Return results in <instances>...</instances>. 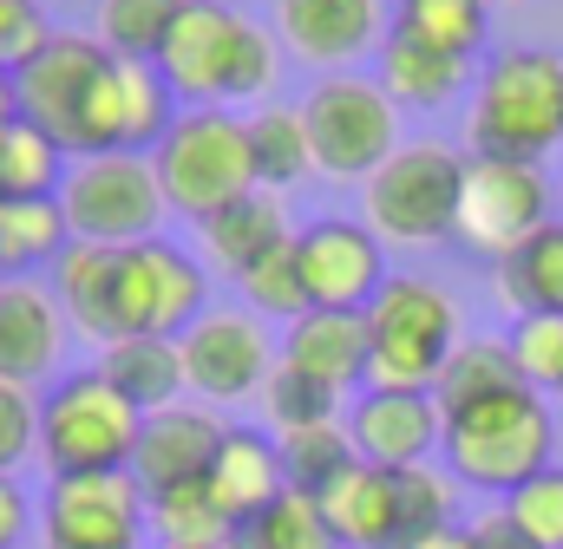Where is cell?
I'll return each instance as SVG.
<instances>
[{
    "label": "cell",
    "mask_w": 563,
    "mask_h": 549,
    "mask_svg": "<svg viewBox=\"0 0 563 549\" xmlns=\"http://www.w3.org/2000/svg\"><path fill=\"white\" fill-rule=\"evenodd\" d=\"M236 288H243V301H250V314L263 321V314H276V321H295V314H308V288H301V262H295V236L269 249L256 269L236 274Z\"/></svg>",
    "instance_id": "39"
},
{
    "label": "cell",
    "mask_w": 563,
    "mask_h": 549,
    "mask_svg": "<svg viewBox=\"0 0 563 549\" xmlns=\"http://www.w3.org/2000/svg\"><path fill=\"white\" fill-rule=\"evenodd\" d=\"M459 177H465V157L439 137H413L400 144L367 183V229L380 243H400V249H426V243H445L452 236V216H459Z\"/></svg>",
    "instance_id": "9"
},
{
    "label": "cell",
    "mask_w": 563,
    "mask_h": 549,
    "mask_svg": "<svg viewBox=\"0 0 563 549\" xmlns=\"http://www.w3.org/2000/svg\"><path fill=\"white\" fill-rule=\"evenodd\" d=\"M256 400H263V412H269V425H276V432L328 425V418H334V406H341L328 386H314V380H301V373H288V367H276V373H269V386H263Z\"/></svg>",
    "instance_id": "41"
},
{
    "label": "cell",
    "mask_w": 563,
    "mask_h": 549,
    "mask_svg": "<svg viewBox=\"0 0 563 549\" xmlns=\"http://www.w3.org/2000/svg\"><path fill=\"white\" fill-rule=\"evenodd\" d=\"M230 549H341V544H334V530H328V517L308 491H282L276 504H263L256 517L236 524Z\"/></svg>",
    "instance_id": "35"
},
{
    "label": "cell",
    "mask_w": 563,
    "mask_h": 549,
    "mask_svg": "<svg viewBox=\"0 0 563 549\" xmlns=\"http://www.w3.org/2000/svg\"><path fill=\"white\" fill-rule=\"evenodd\" d=\"M13 112L53 137L66 157L157 150L170 132V86L144 59H112L99 33H46L20 66H7Z\"/></svg>",
    "instance_id": "1"
},
{
    "label": "cell",
    "mask_w": 563,
    "mask_h": 549,
    "mask_svg": "<svg viewBox=\"0 0 563 549\" xmlns=\"http://www.w3.org/2000/svg\"><path fill=\"white\" fill-rule=\"evenodd\" d=\"M282 367L341 393H367V314L354 307H308L282 334Z\"/></svg>",
    "instance_id": "17"
},
{
    "label": "cell",
    "mask_w": 563,
    "mask_h": 549,
    "mask_svg": "<svg viewBox=\"0 0 563 549\" xmlns=\"http://www.w3.org/2000/svg\"><path fill=\"white\" fill-rule=\"evenodd\" d=\"M139 432H144V412L99 367H86V373H66L40 400V445H33V458L46 464V478L132 471Z\"/></svg>",
    "instance_id": "7"
},
{
    "label": "cell",
    "mask_w": 563,
    "mask_h": 549,
    "mask_svg": "<svg viewBox=\"0 0 563 549\" xmlns=\"http://www.w3.org/2000/svg\"><path fill=\"white\" fill-rule=\"evenodd\" d=\"M314 504H321L341 549H400V484H394V471L354 458Z\"/></svg>",
    "instance_id": "21"
},
{
    "label": "cell",
    "mask_w": 563,
    "mask_h": 549,
    "mask_svg": "<svg viewBox=\"0 0 563 549\" xmlns=\"http://www.w3.org/2000/svg\"><path fill=\"white\" fill-rule=\"evenodd\" d=\"M0 119H13V86H7V66H0Z\"/></svg>",
    "instance_id": "47"
},
{
    "label": "cell",
    "mask_w": 563,
    "mask_h": 549,
    "mask_svg": "<svg viewBox=\"0 0 563 549\" xmlns=\"http://www.w3.org/2000/svg\"><path fill=\"white\" fill-rule=\"evenodd\" d=\"M400 484V549L426 544L432 530H452L459 517V491H452V471H432V464H413V471H394Z\"/></svg>",
    "instance_id": "37"
},
{
    "label": "cell",
    "mask_w": 563,
    "mask_h": 549,
    "mask_svg": "<svg viewBox=\"0 0 563 549\" xmlns=\"http://www.w3.org/2000/svg\"><path fill=\"white\" fill-rule=\"evenodd\" d=\"M99 373L151 418V412L184 400V354L170 334H125L112 347H99Z\"/></svg>",
    "instance_id": "25"
},
{
    "label": "cell",
    "mask_w": 563,
    "mask_h": 549,
    "mask_svg": "<svg viewBox=\"0 0 563 549\" xmlns=\"http://www.w3.org/2000/svg\"><path fill=\"white\" fill-rule=\"evenodd\" d=\"M59 210H66V229L79 243L132 249V243H151L164 229V210L170 203L157 190L151 150H92V157H73L66 164Z\"/></svg>",
    "instance_id": "8"
},
{
    "label": "cell",
    "mask_w": 563,
    "mask_h": 549,
    "mask_svg": "<svg viewBox=\"0 0 563 549\" xmlns=\"http://www.w3.org/2000/svg\"><path fill=\"white\" fill-rule=\"evenodd\" d=\"M276 458L288 491H308L321 497L347 464H354V438H347V418H328V425H301V432H276Z\"/></svg>",
    "instance_id": "33"
},
{
    "label": "cell",
    "mask_w": 563,
    "mask_h": 549,
    "mask_svg": "<svg viewBox=\"0 0 563 549\" xmlns=\"http://www.w3.org/2000/svg\"><path fill=\"white\" fill-rule=\"evenodd\" d=\"M282 46L269 26L243 20L223 0H190L157 53V72L170 86V99L184 105H250L276 86Z\"/></svg>",
    "instance_id": "2"
},
{
    "label": "cell",
    "mask_w": 563,
    "mask_h": 549,
    "mask_svg": "<svg viewBox=\"0 0 563 549\" xmlns=\"http://www.w3.org/2000/svg\"><path fill=\"white\" fill-rule=\"evenodd\" d=\"M250 157H256V190H295L308 170H314V150H308V125H301V105H263L250 119Z\"/></svg>",
    "instance_id": "31"
},
{
    "label": "cell",
    "mask_w": 563,
    "mask_h": 549,
    "mask_svg": "<svg viewBox=\"0 0 563 549\" xmlns=\"http://www.w3.org/2000/svg\"><path fill=\"white\" fill-rule=\"evenodd\" d=\"M472 150L478 157H525L544 164L563 144V53L511 46L472 86Z\"/></svg>",
    "instance_id": "4"
},
{
    "label": "cell",
    "mask_w": 563,
    "mask_h": 549,
    "mask_svg": "<svg viewBox=\"0 0 563 549\" xmlns=\"http://www.w3.org/2000/svg\"><path fill=\"white\" fill-rule=\"evenodd\" d=\"M0 281H7V274H0Z\"/></svg>",
    "instance_id": "48"
},
{
    "label": "cell",
    "mask_w": 563,
    "mask_h": 549,
    "mask_svg": "<svg viewBox=\"0 0 563 549\" xmlns=\"http://www.w3.org/2000/svg\"><path fill=\"white\" fill-rule=\"evenodd\" d=\"M157 190L177 216L203 223L223 203L256 190V157H250V119L223 112V105H190L170 119V132L151 150Z\"/></svg>",
    "instance_id": "6"
},
{
    "label": "cell",
    "mask_w": 563,
    "mask_h": 549,
    "mask_svg": "<svg viewBox=\"0 0 563 549\" xmlns=\"http://www.w3.org/2000/svg\"><path fill=\"white\" fill-rule=\"evenodd\" d=\"M53 26L40 20V0H0V66H20Z\"/></svg>",
    "instance_id": "43"
},
{
    "label": "cell",
    "mask_w": 563,
    "mask_h": 549,
    "mask_svg": "<svg viewBox=\"0 0 563 549\" xmlns=\"http://www.w3.org/2000/svg\"><path fill=\"white\" fill-rule=\"evenodd\" d=\"M276 40L308 66H347L387 40V0H276Z\"/></svg>",
    "instance_id": "18"
},
{
    "label": "cell",
    "mask_w": 563,
    "mask_h": 549,
    "mask_svg": "<svg viewBox=\"0 0 563 549\" xmlns=\"http://www.w3.org/2000/svg\"><path fill=\"white\" fill-rule=\"evenodd\" d=\"M511 511V524L538 549H563V464H544L538 478H525L511 497H498Z\"/></svg>",
    "instance_id": "40"
},
{
    "label": "cell",
    "mask_w": 563,
    "mask_h": 549,
    "mask_svg": "<svg viewBox=\"0 0 563 549\" xmlns=\"http://www.w3.org/2000/svg\"><path fill=\"white\" fill-rule=\"evenodd\" d=\"M498 301L518 314H563V223H544L525 249L498 262Z\"/></svg>",
    "instance_id": "29"
},
{
    "label": "cell",
    "mask_w": 563,
    "mask_h": 549,
    "mask_svg": "<svg viewBox=\"0 0 563 549\" xmlns=\"http://www.w3.org/2000/svg\"><path fill=\"white\" fill-rule=\"evenodd\" d=\"M33 530V497L20 491L13 471H0V549H20Z\"/></svg>",
    "instance_id": "44"
},
{
    "label": "cell",
    "mask_w": 563,
    "mask_h": 549,
    "mask_svg": "<svg viewBox=\"0 0 563 549\" xmlns=\"http://www.w3.org/2000/svg\"><path fill=\"white\" fill-rule=\"evenodd\" d=\"M511 386H525V373H518V360H511V340H498V334H465V340L445 354V367H439V380H432V400H439V412H465V406H478V400H492V393H511Z\"/></svg>",
    "instance_id": "27"
},
{
    "label": "cell",
    "mask_w": 563,
    "mask_h": 549,
    "mask_svg": "<svg viewBox=\"0 0 563 549\" xmlns=\"http://www.w3.org/2000/svg\"><path fill=\"white\" fill-rule=\"evenodd\" d=\"M177 354H184V393H197L203 406L263 393L269 373L282 367V347L250 307H203L177 334Z\"/></svg>",
    "instance_id": "12"
},
{
    "label": "cell",
    "mask_w": 563,
    "mask_h": 549,
    "mask_svg": "<svg viewBox=\"0 0 563 549\" xmlns=\"http://www.w3.org/2000/svg\"><path fill=\"white\" fill-rule=\"evenodd\" d=\"M197 229H203V256L230 274V281H236L243 269H256L269 249H282V243L295 236V223H288V203H282L276 190H250V197L223 203L217 216H203Z\"/></svg>",
    "instance_id": "23"
},
{
    "label": "cell",
    "mask_w": 563,
    "mask_h": 549,
    "mask_svg": "<svg viewBox=\"0 0 563 549\" xmlns=\"http://www.w3.org/2000/svg\"><path fill=\"white\" fill-rule=\"evenodd\" d=\"M223 418L210 406H164L144 418L139 432V458H132V478L144 484V497H157V491H177V484H197L203 471H210V458H217V445H223Z\"/></svg>",
    "instance_id": "19"
},
{
    "label": "cell",
    "mask_w": 563,
    "mask_h": 549,
    "mask_svg": "<svg viewBox=\"0 0 563 549\" xmlns=\"http://www.w3.org/2000/svg\"><path fill=\"white\" fill-rule=\"evenodd\" d=\"M184 7L190 0H99V46L112 59L157 66V53H164V40H170V26H177Z\"/></svg>",
    "instance_id": "36"
},
{
    "label": "cell",
    "mask_w": 563,
    "mask_h": 549,
    "mask_svg": "<svg viewBox=\"0 0 563 549\" xmlns=\"http://www.w3.org/2000/svg\"><path fill=\"white\" fill-rule=\"evenodd\" d=\"M151 497L132 471H92V478H53L40 537L46 549H144Z\"/></svg>",
    "instance_id": "13"
},
{
    "label": "cell",
    "mask_w": 563,
    "mask_h": 549,
    "mask_svg": "<svg viewBox=\"0 0 563 549\" xmlns=\"http://www.w3.org/2000/svg\"><path fill=\"white\" fill-rule=\"evenodd\" d=\"M511 360L538 400H563V314H518L511 321Z\"/></svg>",
    "instance_id": "38"
},
{
    "label": "cell",
    "mask_w": 563,
    "mask_h": 549,
    "mask_svg": "<svg viewBox=\"0 0 563 549\" xmlns=\"http://www.w3.org/2000/svg\"><path fill=\"white\" fill-rule=\"evenodd\" d=\"M394 33L439 46L452 59H472L492 33V0H400L394 7Z\"/></svg>",
    "instance_id": "30"
},
{
    "label": "cell",
    "mask_w": 563,
    "mask_h": 549,
    "mask_svg": "<svg viewBox=\"0 0 563 549\" xmlns=\"http://www.w3.org/2000/svg\"><path fill=\"white\" fill-rule=\"evenodd\" d=\"M347 438H354V458L380 464V471H413L439 451L445 438V412L432 393H354L347 412Z\"/></svg>",
    "instance_id": "16"
},
{
    "label": "cell",
    "mask_w": 563,
    "mask_h": 549,
    "mask_svg": "<svg viewBox=\"0 0 563 549\" xmlns=\"http://www.w3.org/2000/svg\"><path fill=\"white\" fill-rule=\"evenodd\" d=\"M203 307H210V281L190 249H177L170 236L119 249V340L125 334H170L177 340Z\"/></svg>",
    "instance_id": "14"
},
{
    "label": "cell",
    "mask_w": 563,
    "mask_h": 549,
    "mask_svg": "<svg viewBox=\"0 0 563 549\" xmlns=\"http://www.w3.org/2000/svg\"><path fill=\"white\" fill-rule=\"evenodd\" d=\"M380 92L394 105H413V112H439L465 92V59L439 53V46H420L407 33H387L380 40Z\"/></svg>",
    "instance_id": "26"
},
{
    "label": "cell",
    "mask_w": 563,
    "mask_h": 549,
    "mask_svg": "<svg viewBox=\"0 0 563 549\" xmlns=\"http://www.w3.org/2000/svg\"><path fill=\"white\" fill-rule=\"evenodd\" d=\"M295 262H301V288L308 307H367L387 281V249L367 223L354 216H321L308 229H295Z\"/></svg>",
    "instance_id": "15"
},
{
    "label": "cell",
    "mask_w": 563,
    "mask_h": 549,
    "mask_svg": "<svg viewBox=\"0 0 563 549\" xmlns=\"http://www.w3.org/2000/svg\"><path fill=\"white\" fill-rule=\"evenodd\" d=\"M53 301L66 307V327H79L92 347L119 340V249L106 243H66L53 262Z\"/></svg>",
    "instance_id": "22"
},
{
    "label": "cell",
    "mask_w": 563,
    "mask_h": 549,
    "mask_svg": "<svg viewBox=\"0 0 563 549\" xmlns=\"http://www.w3.org/2000/svg\"><path fill=\"white\" fill-rule=\"evenodd\" d=\"M551 223V183H544V164H525V157H465V177H459V216H452V243L485 256V262H505L511 249H525L538 229Z\"/></svg>",
    "instance_id": "11"
},
{
    "label": "cell",
    "mask_w": 563,
    "mask_h": 549,
    "mask_svg": "<svg viewBox=\"0 0 563 549\" xmlns=\"http://www.w3.org/2000/svg\"><path fill=\"white\" fill-rule=\"evenodd\" d=\"M66 150L40 125H26L20 112L0 119V197H59L66 183Z\"/></svg>",
    "instance_id": "32"
},
{
    "label": "cell",
    "mask_w": 563,
    "mask_h": 549,
    "mask_svg": "<svg viewBox=\"0 0 563 549\" xmlns=\"http://www.w3.org/2000/svg\"><path fill=\"white\" fill-rule=\"evenodd\" d=\"M203 484H210V497L223 504L230 524L256 517L263 504H276L282 491H288L282 458H276V438H256V432L230 425L223 445H217V458H210V471H203Z\"/></svg>",
    "instance_id": "24"
},
{
    "label": "cell",
    "mask_w": 563,
    "mask_h": 549,
    "mask_svg": "<svg viewBox=\"0 0 563 549\" xmlns=\"http://www.w3.org/2000/svg\"><path fill=\"white\" fill-rule=\"evenodd\" d=\"M73 229H66V210L59 197H0V274H33L53 269L66 256Z\"/></svg>",
    "instance_id": "28"
},
{
    "label": "cell",
    "mask_w": 563,
    "mask_h": 549,
    "mask_svg": "<svg viewBox=\"0 0 563 549\" xmlns=\"http://www.w3.org/2000/svg\"><path fill=\"white\" fill-rule=\"evenodd\" d=\"M40 445V400L13 380H0V471H20Z\"/></svg>",
    "instance_id": "42"
},
{
    "label": "cell",
    "mask_w": 563,
    "mask_h": 549,
    "mask_svg": "<svg viewBox=\"0 0 563 549\" xmlns=\"http://www.w3.org/2000/svg\"><path fill=\"white\" fill-rule=\"evenodd\" d=\"M465 530H472V549H538L531 537H525V530H518V524H511V511H505V504L478 511Z\"/></svg>",
    "instance_id": "45"
},
{
    "label": "cell",
    "mask_w": 563,
    "mask_h": 549,
    "mask_svg": "<svg viewBox=\"0 0 563 549\" xmlns=\"http://www.w3.org/2000/svg\"><path fill=\"white\" fill-rule=\"evenodd\" d=\"M151 530L164 537V549H230L236 524L223 517V504L210 497V484H177L151 497Z\"/></svg>",
    "instance_id": "34"
},
{
    "label": "cell",
    "mask_w": 563,
    "mask_h": 549,
    "mask_svg": "<svg viewBox=\"0 0 563 549\" xmlns=\"http://www.w3.org/2000/svg\"><path fill=\"white\" fill-rule=\"evenodd\" d=\"M413 549H472V530H465V524H452V530H432V537L413 544Z\"/></svg>",
    "instance_id": "46"
},
{
    "label": "cell",
    "mask_w": 563,
    "mask_h": 549,
    "mask_svg": "<svg viewBox=\"0 0 563 549\" xmlns=\"http://www.w3.org/2000/svg\"><path fill=\"white\" fill-rule=\"evenodd\" d=\"M367 314V386L374 393H432L459 334V301L426 274H387Z\"/></svg>",
    "instance_id": "5"
},
{
    "label": "cell",
    "mask_w": 563,
    "mask_h": 549,
    "mask_svg": "<svg viewBox=\"0 0 563 549\" xmlns=\"http://www.w3.org/2000/svg\"><path fill=\"white\" fill-rule=\"evenodd\" d=\"M445 471L452 484L465 491H498L511 497L525 478H538L558 451V418L551 400H538L531 386H511V393H492L465 412H445Z\"/></svg>",
    "instance_id": "3"
},
{
    "label": "cell",
    "mask_w": 563,
    "mask_h": 549,
    "mask_svg": "<svg viewBox=\"0 0 563 549\" xmlns=\"http://www.w3.org/2000/svg\"><path fill=\"white\" fill-rule=\"evenodd\" d=\"M301 125L314 170L328 183H367L394 150H400V105L380 92V79L334 72L301 99Z\"/></svg>",
    "instance_id": "10"
},
{
    "label": "cell",
    "mask_w": 563,
    "mask_h": 549,
    "mask_svg": "<svg viewBox=\"0 0 563 549\" xmlns=\"http://www.w3.org/2000/svg\"><path fill=\"white\" fill-rule=\"evenodd\" d=\"M66 307L40 281H0V380L33 386L66 354Z\"/></svg>",
    "instance_id": "20"
}]
</instances>
